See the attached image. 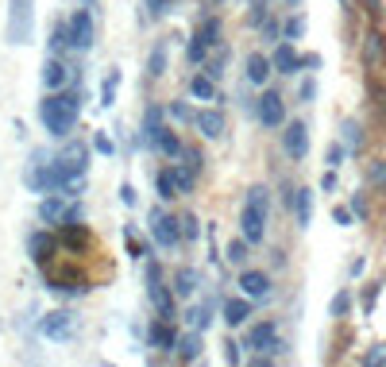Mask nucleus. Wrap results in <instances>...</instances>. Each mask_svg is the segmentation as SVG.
<instances>
[{"mask_svg":"<svg viewBox=\"0 0 386 367\" xmlns=\"http://www.w3.org/2000/svg\"><path fill=\"white\" fill-rule=\"evenodd\" d=\"M340 159H344V151H340V147H328V167H340Z\"/></svg>","mask_w":386,"mask_h":367,"instance_id":"obj_41","label":"nucleus"},{"mask_svg":"<svg viewBox=\"0 0 386 367\" xmlns=\"http://www.w3.org/2000/svg\"><path fill=\"white\" fill-rule=\"evenodd\" d=\"M155 186H159V197H162V201H170V197L178 193V182H174V174H170V167H167V170H159Z\"/></svg>","mask_w":386,"mask_h":367,"instance_id":"obj_27","label":"nucleus"},{"mask_svg":"<svg viewBox=\"0 0 386 367\" xmlns=\"http://www.w3.org/2000/svg\"><path fill=\"white\" fill-rule=\"evenodd\" d=\"M344 143H348V147H360V143H363V135H360V124H352V120H348V124H344Z\"/></svg>","mask_w":386,"mask_h":367,"instance_id":"obj_34","label":"nucleus"},{"mask_svg":"<svg viewBox=\"0 0 386 367\" xmlns=\"http://www.w3.org/2000/svg\"><path fill=\"white\" fill-rule=\"evenodd\" d=\"M290 4H298V0H290Z\"/></svg>","mask_w":386,"mask_h":367,"instance_id":"obj_46","label":"nucleus"},{"mask_svg":"<svg viewBox=\"0 0 386 367\" xmlns=\"http://www.w3.org/2000/svg\"><path fill=\"white\" fill-rule=\"evenodd\" d=\"M174 356L182 359V364H193V359L201 356V336H197V333L182 336V340H178V348H174Z\"/></svg>","mask_w":386,"mask_h":367,"instance_id":"obj_23","label":"nucleus"},{"mask_svg":"<svg viewBox=\"0 0 386 367\" xmlns=\"http://www.w3.org/2000/svg\"><path fill=\"white\" fill-rule=\"evenodd\" d=\"M290 209H294V217H298V228H309V220H313V193L309 190H294V193H290Z\"/></svg>","mask_w":386,"mask_h":367,"instance_id":"obj_16","label":"nucleus"},{"mask_svg":"<svg viewBox=\"0 0 386 367\" xmlns=\"http://www.w3.org/2000/svg\"><path fill=\"white\" fill-rule=\"evenodd\" d=\"M116 89H120V70H109V77L101 82V105H105V109L116 100Z\"/></svg>","mask_w":386,"mask_h":367,"instance_id":"obj_26","label":"nucleus"},{"mask_svg":"<svg viewBox=\"0 0 386 367\" xmlns=\"http://www.w3.org/2000/svg\"><path fill=\"white\" fill-rule=\"evenodd\" d=\"M170 117H174V120H193L197 112H190L185 105H170Z\"/></svg>","mask_w":386,"mask_h":367,"instance_id":"obj_40","label":"nucleus"},{"mask_svg":"<svg viewBox=\"0 0 386 367\" xmlns=\"http://www.w3.org/2000/svg\"><path fill=\"white\" fill-rule=\"evenodd\" d=\"M197 170L201 167H193V163H185V167L170 163V174H174V182H178V193H193V186H197Z\"/></svg>","mask_w":386,"mask_h":367,"instance_id":"obj_21","label":"nucleus"},{"mask_svg":"<svg viewBox=\"0 0 386 367\" xmlns=\"http://www.w3.org/2000/svg\"><path fill=\"white\" fill-rule=\"evenodd\" d=\"M159 135H162V109H159V105H147V109H143L139 143H143V147H155V143H159Z\"/></svg>","mask_w":386,"mask_h":367,"instance_id":"obj_11","label":"nucleus"},{"mask_svg":"<svg viewBox=\"0 0 386 367\" xmlns=\"http://www.w3.org/2000/svg\"><path fill=\"white\" fill-rule=\"evenodd\" d=\"M70 217L66 201L59 197V193H47V197L39 201V220H47V225H62V220Z\"/></svg>","mask_w":386,"mask_h":367,"instance_id":"obj_13","label":"nucleus"},{"mask_svg":"<svg viewBox=\"0 0 386 367\" xmlns=\"http://www.w3.org/2000/svg\"><path fill=\"white\" fill-rule=\"evenodd\" d=\"M147 340H151L159 352H174V348H178V336H174V329H170V321H162V317L151 325V333H147Z\"/></svg>","mask_w":386,"mask_h":367,"instance_id":"obj_17","label":"nucleus"},{"mask_svg":"<svg viewBox=\"0 0 386 367\" xmlns=\"http://www.w3.org/2000/svg\"><path fill=\"white\" fill-rule=\"evenodd\" d=\"M54 248V244L51 240H47V236H31V259H35V263H39V267H43V263H47V251H51Z\"/></svg>","mask_w":386,"mask_h":367,"instance_id":"obj_29","label":"nucleus"},{"mask_svg":"<svg viewBox=\"0 0 386 367\" xmlns=\"http://www.w3.org/2000/svg\"><path fill=\"white\" fill-rule=\"evenodd\" d=\"M205 54H209V43H205L201 35H193V43H190V62L197 66V62H205Z\"/></svg>","mask_w":386,"mask_h":367,"instance_id":"obj_31","label":"nucleus"},{"mask_svg":"<svg viewBox=\"0 0 386 367\" xmlns=\"http://www.w3.org/2000/svg\"><path fill=\"white\" fill-rule=\"evenodd\" d=\"M93 147L101 151V155H116V143H112V140H109V135H101V132L93 135Z\"/></svg>","mask_w":386,"mask_h":367,"instance_id":"obj_35","label":"nucleus"},{"mask_svg":"<svg viewBox=\"0 0 386 367\" xmlns=\"http://www.w3.org/2000/svg\"><path fill=\"white\" fill-rule=\"evenodd\" d=\"M120 197H124V205H135V190H132V186H120Z\"/></svg>","mask_w":386,"mask_h":367,"instance_id":"obj_42","label":"nucleus"},{"mask_svg":"<svg viewBox=\"0 0 386 367\" xmlns=\"http://www.w3.org/2000/svg\"><path fill=\"white\" fill-rule=\"evenodd\" d=\"M209 313H213V306H209V301H205V306H197V309H190V325L193 329H209Z\"/></svg>","mask_w":386,"mask_h":367,"instance_id":"obj_30","label":"nucleus"},{"mask_svg":"<svg viewBox=\"0 0 386 367\" xmlns=\"http://www.w3.org/2000/svg\"><path fill=\"white\" fill-rule=\"evenodd\" d=\"M363 364H386V344H378L375 352H367V356H363Z\"/></svg>","mask_w":386,"mask_h":367,"instance_id":"obj_39","label":"nucleus"},{"mask_svg":"<svg viewBox=\"0 0 386 367\" xmlns=\"http://www.w3.org/2000/svg\"><path fill=\"white\" fill-rule=\"evenodd\" d=\"M217 4H220V0H217Z\"/></svg>","mask_w":386,"mask_h":367,"instance_id":"obj_47","label":"nucleus"},{"mask_svg":"<svg viewBox=\"0 0 386 367\" xmlns=\"http://www.w3.org/2000/svg\"><path fill=\"white\" fill-rule=\"evenodd\" d=\"M77 117H82V93H59L54 89L51 97L39 105V124L47 135H54V140H66L70 132H74Z\"/></svg>","mask_w":386,"mask_h":367,"instance_id":"obj_1","label":"nucleus"},{"mask_svg":"<svg viewBox=\"0 0 386 367\" xmlns=\"http://www.w3.org/2000/svg\"><path fill=\"white\" fill-rule=\"evenodd\" d=\"M247 348H255V352H275V348H286V344L278 340L275 321H263V325L252 329V336H247Z\"/></svg>","mask_w":386,"mask_h":367,"instance_id":"obj_10","label":"nucleus"},{"mask_svg":"<svg viewBox=\"0 0 386 367\" xmlns=\"http://www.w3.org/2000/svg\"><path fill=\"white\" fill-rule=\"evenodd\" d=\"M332 217H336V225H352V213H348V209H336Z\"/></svg>","mask_w":386,"mask_h":367,"instance_id":"obj_44","label":"nucleus"},{"mask_svg":"<svg viewBox=\"0 0 386 367\" xmlns=\"http://www.w3.org/2000/svg\"><path fill=\"white\" fill-rule=\"evenodd\" d=\"M155 151H162V155H170V159H174L178 151H182V143H178V135L170 132V128H162V135H159V143H155Z\"/></svg>","mask_w":386,"mask_h":367,"instance_id":"obj_28","label":"nucleus"},{"mask_svg":"<svg viewBox=\"0 0 386 367\" xmlns=\"http://www.w3.org/2000/svg\"><path fill=\"white\" fill-rule=\"evenodd\" d=\"M228 259H232V263H244V259H247V240H232V244H228Z\"/></svg>","mask_w":386,"mask_h":367,"instance_id":"obj_32","label":"nucleus"},{"mask_svg":"<svg viewBox=\"0 0 386 367\" xmlns=\"http://www.w3.org/2000/svg\"><path fill=\"white\" fill-rule=\"evenodd\" d=\"M224 359H228V364H240V344H228Z\"/></svg>","mask_w":386,"mask_h":367,"instance_id":"obj_43","label":"nucleus"},{"mask_svg":"<svg viewBox=\"0 0 386 367\" xmlns=\"http://www.w3.org/2000/svg\"><path fill=\"white\" fill-rule=\"evenodd\" d=\"M190 93H193L197 100H217V85H213L209 74H197V77H193V82H190Z\"/></svg>","mask_w":386,"mask_h":367,"instance_id":"obj_24","label":"nucleus"},{"mask_svg":"<svg viewBox=\"0 0 386 367\" xmlns=\"http://www.w3.org/2000/svg\"><path fill=\"white\" fill-rule=\"evenodd\" d=\"M270 62H275V70H278V74H298V70L305 66V59L298 54L294 47H290V43H282V47L275 50V59H270Z\"/></svg>","mask_w":386,"mask_h":367,"instance_id":"obj_15","label":"nucleus"},{"mask_svg":"<svg viewBox=\"0 0 386 367\" xmlns=\"http://www.w3.org/2000/svg\"><path fill=\"white\" fill-rule=\"evenodd\" d=\"M252 301L255 298H228L224 301V321H228V325H244V321L247 317H252Z\"/></svg>","mask_w":386,"mask_h":367,"instance_id":"obj_18","label":"nucleus"},{"mask_svg":"<svg viewBox=\"0 0 386 367\" xmlns=\"http://www.w3.org/2000/svg\"><path fill=\"white\" fill-rule=\"evenodd\" d=\"M371 178H375L378 186H386V167H371Z\"/></svg>","mask_w":386,"mask_h":367,"instance_id":"obj_45","label":"nucleus"},{"mask_svg":"<svg viewBox=\"0 0 386 367\" xmlns=\"http://www.w3.org/2000/svg\"><path fill=\"white\" fill-rule=\"evenodd\" d=\"M302 31H305V20H302V16L286 24V39H298V35H302Z\"/></svg>","mask_w":386,"mask_h":367,"instance_id":"obj_38","label":"nucleus"},{"mask_svg":"<svg viewBox=\"0 0 386 367\" xmlns=\"http://www.w3.org/2000/svg\"><path fill=\"white\" fill-rule=\"evenodd\" d=\"M259 124L263 128H282L286 124V100L278 97V93H263L259 97Z\"/></svg>","mask_w":386,"mask_h":367,"instance_id":"obj_8","label":"nucleus"},{"mask_svg":"<svg viewBox=\"0 0 386 367\" xmlns=\"http://www.w3.org/2000/svg\"><path fill=\"white\" fill-rule=\"evenodd\" d=\"M193 124H197V132H201V135L220 140V135H224V112H220V109H201L197 117H193Z\"/></svg>","mask_w":386,"mask_h":367,"instance_id":"obj_12","label":"nucleus"},{"mask_svg":"<svg viewBox=\"0 0 386 367\" xmlns=\"http://www.w3.org/2000/svg\"><path fill=\"white\" fill-rule=\"evenodd\" d=\"M74 313L70 309H54V313H47V317L39 321V333L47 336V340H70L74 336Z\"/></svg>","mask_w":386,"mask_h":367,"instance_id":"obj_7","label":"nucleus"},{"mask_svg":"<svg viewBox=\"0 0 386 367\" xmlns=\"http://www.w3.org/2000/svg\"><path fill=\"white\" fill-rule=\"evenodd\" d=\"M147 74H151V77H162V74H167V43H155V47H151Z\"/></svg>","mask_w":386,"mask_h":367,"instance_id":"obj_25","label":"nucleus"},{"mask_svg":"<svg viewBox=\"0 0 386 367\" xmlns=\"http://www.w3.org/2000/svg\"><path fill=\"white\" fill-rule=\"evenodd\" d=\"M70 82V70L62 66L59 59H51V62H43V85H47V89H62V85Z\"/></svg>","mask_w":386,"mask_h":367,"instance_id":"obj_19","label":"nucleus"},{"mask_svg":"<svg viewBox=\"0 0 386 367\" xmlns=\"http://www.w3.org/2000/svg\"><path fill=\"white\" fill-rule=\"evenodd\" d=\"M143 8H147V16H162L170 8V0H143Z\"/></svg>","mask_w":386,"mask_h":367,"instance_id":"obj_36","label":"nucleus"},{"mask_svg":"<svg viewBox=\"0 0 386 367\" xmlns=\"http://www.w3.org/2000/svg\"><path fill=\"white\" fill-rule=\"evenodd\" d=\"M12 47H24L35 35V0H8V27H4Z\"/></svg>","mask_w":386,"mask_h":367,"instance_id":"obj_3","label":"nucleus"},{"mask_svg":"<svg viewBox=\"0 0 386 367\" xmlns=\"http://www.w3.org/2000/svg\"><path fill=\"white\" fill-rule=\"evenodd\" d=\"M270 74H275V62L270 59H263V54H252V59H247V82L252 85H263Z\"/></svg>","mask_w":386,"mask_h":367,"instance_id":"obj_20","label":"nucleus"},{"mask_svg":"<svg viewBox=\"0 0 386 367\" xmlns=\"http://www.w3.org/2000/svg\"><path fill=\"white\" fill-rule=\"evenodd\" d=\"M348 306H352V298H348V290H340V294L332 298V317H344Z\"/></svg>","mask_w":386,"mask_h":367,"instance_id":"obj_33","label":"nucleus"},{"mask_svg":"<svg viewBox=\"0 0 386 367\" xmlns=\"http://www.w3.org/2000/svg\"><path fill=\"white\" fill-rule=\"evenodd\" d=\"M240 232H244L247 244H263V236H267V190L263 186L247 190L244 213H240Z\"/></svg>","mask_w":386,"mask_h":367,"instance_id":"obj_2","label":"nucleus"},{"mask_svg":"<svg viewBox=\"0 0 386 367\" xmlns=\"http://www.w3.org/2000/svg\"><path fill=\"white\" fill-rule=\"evenodd\" d=\"M147 298H151V306L159 309L162 321H174V298H170V290L162 286V275L155 263H147Z\"/></svg>","mask_w":386,"mask_h":367,"instance_id":"obj_4","label":"nucleus"},{"mask_svg":"<svg viewBox=\"0 0 386 367\" xmlns=\"http://www.w3.org/2000/svg\"><path fill=\"white\" fill-rule=\"evenodd\" d=\"M197 286H201V275H197L193 267H182V271L174 275V294H178V298H190Z\"/></svg>","mask_w":386,"mask_h":367,"instance_id":"obj_22","label":"nucleus"},{"mask_svg":"<svg viewBox=\"0 0 386 367\" xmlns=\"http://www.w3.org/2000/svg\"><path fill=\"white\" fill-rule=\"evenodd\" d=\"M282 147L290 159H305L309 155V128L302 124V120H294V124L282 132Z\"/></svg>","mask_w":386,"mask_h":367,"instance_id":"obj_9","label":"nucleus"},{"mask_svg":"<svg viewBox=\"0 0 386 367\" xmlns=\"http://www.w3.org/2000/svg\"><path fill=\"white\" fill-rule=\"evenodd\" d=\"M178 225H182V220H174V217H167L162 209H155V213H151V240L159 244L162 251H170L178 240H182V228H178Z\"/></svg>","mask_w":386,"mask_h":367,"instance_id":"obj_5","label":"nucleus"},{"mask_svg":"<svg viewBox=\"0 0 386 367\" xmlns=\"http://www.w3.org/2000/svg\"><path fill=\"white\" fill-rule=\"evenodd\" d=\"M182 236L185 240H197V217H182Z\"/></svg>","mask_w":386,"mask_h":367,"instance_id":"obj_37","label":"nucleus"},{"mask_svg":"<svg viewBox=\"0 0 386 367\" xmlns=\"http://www.w3.org/2000/svg\"><path fill=\"white\" fill-rule=\"evenodd\" d=\"M240 290L247 294V298H270V278L263 275V271H244V275H240Z\"/></svg>","mask_w":386,"mask_h":367,"instance_id":"obj_14","label":"nucleus"},{"mask_svg":"<svg viewBox=\"0 0 386 367\" xmlns=\"http://www.w3.org/2000/svg\"><path fill=\"white\" fill-rule=\"evenodd\" d=\"M93 39H97L93 12H89V8H77L74 16H70V47H74V50H89Z\"/></svg>","mask_w":386,"mask_h":367,"instance_id":"obj_6","label":"nucleus"}]
</instances>
